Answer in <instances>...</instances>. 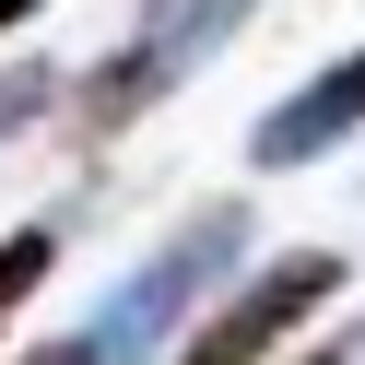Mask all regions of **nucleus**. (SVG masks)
Listing matches in <instances>:
<instances>
[{
    "label": "nucleus",
    "mask_w": 365,
    "mask_h": 365,
    "mask_svg": "<svg viewBox=\"0 0 365 365\" xmlns=\"http://www.w3.org/2000/svg\"><path fill=\"white\" fill-rule=\"evenodd\" d=\"M236 259H247V200L189 212V224H177V236H165V247H153V259L95 307V330H83V341H95V365H153V354H177V341L224 307Z\"/></svg>",
    "instance_id": "f257e3e1"
},
{
    "label": "nucleus",
    "mask_w": 365,
    "mask_h": 365,
    "mask_svg": "<svg viewBox=\"0 0 365 365\" xmlns=\"http://www.w3.org/2000/svg\"><path fill=\"white\" fill-rule=\"evenodd\" d=\"M236 24H247V0H142V24H130L118 48L83 71L71 130H83V142H118V130L153 118V106H165L212 48H236Z\"/></svg>",
    "instance_id": "f03ea898"
},
{
    "label": "nucleus",
    "mask_w": 365,
    "mask_h": 365,
    "mask_svg": "<svg viewBox=\"0 0 365 365\" xmlns=\"http://www.w3.org/2000/svg\"><path fill=\"white\" fill-rule=\"evenodd\" d=\"M341 283H354V271H341V247H294V259H259V271H247V283L224 294V307L200 318L189 341H177V365H271V354H283V341L307 330V318L330 307Z\"/></svg>",
    "instance_id": "7ed1b4c3"
},
{
    "label": "nucleus",
    "mask_w": 365,
    "mask_h": 365,
    "mask_svg": "<svg viewBox=\"0 0 365 365\" xmlns=\"http://www.w3.org/2000/svg\"><path fill=\"white\" fill-rule=\"evenodd\" d=\"M354 130H365V48H341L318 83H294V95L247 130V153H259V165H318V153L354 142Z\"/></svg>",
    "instance_id": "20e7f679"
},
{
    "label": "nucleus",
    "mask_w": 365,
    "mask_h": 365,
    "mask_svg": "<svg viewBox=\"0 0 365 365\" xmlns=\"http://www.w3.org/2000/svg\"><path fill=\"white\" fill-rule=\"evenodd\" d=\"M48 271H59V236H48V224H24V236H0V330L24 318V294L48 283Z\"/></svg>",
    "instance_id": "39448f33"
},
{
    "label": "nucleus",
    "mask_w": 365,
    "mask_h": 365,
    "mask_svg": "<svg viewBox=\"0 0 365 365\" xmlns=\"http://www.w3.org/2000/svg\"><path fill=\"white\" fill-rule=\"evenodd\" d=\"M48 106H59V71L48 59H12V71H0V142H24Z\"/></svg>",
    "instance_id": "423d86ee"
},
{
    "label": "nucleus",
    "mask_w": 365,
    "mask_h": 365,
    "mask_svg": "<svg viewBox=\"0 0 365 365\" xmlns=\"http://www.w3.org/2000/svg\"><path fill=\"white\" fill-rule=\"evenodd\" d=\"M24 365H95V341H83V330H71V341H36Z\"/></svg>",
    "instance_id": "0eeeda50"
},
{
    "label": "nucleus",
    "mask_w": 365,
    "mask_h": 365,
    "mask_svg": "<svg viewBox=\"0 0 365 365\" xmlns=\"http://www.w3.org/2000/svg\"><path fill=\"white\" fill-rule=\"evenodd\" d=\"M307 365H365V330H341L330 354H307Z\"/></svg>",
    "instance_id": "6e6552de"
},
{
    "label": "nucleus",
    "mask_w": 365,
    "mask_h": 365,
    "mask_svg": "<svg viewBox=\"0 0 365 365\" xmlns=\"http://www.w3.org/2000/svg\"><path fill=\"white\" fill-rule=\"evenodd\" d=\"M24 12H48V0H0V36H12V24H24Z\"/></svg>",
    "instance_id": "1a4fd4ad"
}]
</instances>
